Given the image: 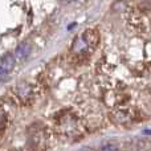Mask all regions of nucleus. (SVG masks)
I'll return each mask as SVG.
<instances>
[{"mask_svg": "<svg viewBox=\"0 0 151 151\" xmlns=\"http://www.w3.org/2000/svg\"><path fill=\"white\" fill-rule=\"evenodd\" d=\"M82 39L85 41V44L88 45V48H96L99 42V33L96 29H86L82 35Z\"/></svg>", "mask_w": 151, "mask_h": 151, "instance_id": "f257e3e1", "label": "nucleus"}, {"mask_svg": "<svg viewBox=\"0 0 151 151\" xmlns=\"http://www.w3.org/2000/svg\"><path fill=\"white\" fill-rule=\"evenodd\" d=\"M16 58L11 53H5L1 58H0V70L4 73H9L13 68H15Z\"/></svg>", "mask_w": 151, "mask_h": 151, "instance_id": "f03ea898", "label": "nucleus"}, {"mask_svg": "<svg viewBox=\"0 0 151 151\" xmlns=\"http://www.w3.org/2000/svg\"><path fill=\"white\" fill-rule=\"evenodd\" d=\"M29 55H31V47H29V44H27V42H23V44H20L16 48L13 56H15L16 60L23 61V60H25Z\"/></svg>", "mask_w": 151, "mask_h": 151, "instance_id": "7ed1b4c3", "label": "nucleus"}, {"mask_svg": "<svg viewBox=\"0 0 151 151\" xmlns=\"http://www.w3.org/2000/svg\"><path fill=\"white\" fill-rule=\"evenodd\" d=\"M86 49H89V48H88V45L85 44L83 39L82 37H77L73 44V50L74 52H78V53H82V52H85Z\"/></svg>", "mask_w": 151, "mask_h": 151, "instance_id": "20e7f679", "label": "nucleus"}, {"mask_svg": "<svg viewBox=\"0 0 151 151\" xmlns=\"http://www.w3.org/2000/svg\"><path fill=\"white\" fill-rule=\"evenodd\" d=\"M101 151H118V147L115 145H111V143H107L105 145L104 147L101 149Z\"/></svg>", "mask_w": 151, "mask_h": 151, "instance_id": "39448f33", "label": "nucleus"}, {"mask_svg": "<svg viewBox=\"0 0 151 151\" xmlns=\"http://www.w3.org/2000/svg\"><path fill=\"white\" fill-rule=\"evenodd\" d=\"M3 122H4V117H3V113H0V126L3 125Z\"/></svg>", "mask_w": 151, "mask_h": 151, "instance_id": "423d86ee", "label": "nucleus"}, {"mask_svg": "<svg viewBox=\"0 0 151 151\" xmlns=\"http://www.w3.org/2000/svg\"><path fill=\"white\" fill-rule=\"evenodd\" d=\"M5 76H7V73H4V72L0 70V80H3V78H4Z\"/></svg>", "mask_w": 151, "mask_h": 151, "instance_id": "0eeeda50", "label": "nucleus"}, {"mask_svg": "<svg viewBox=\"0 0 151 151\" xmlns=\"http://www.w3.org/2000/svg\"><path fill=\"white\" fill-rule=\"evenodd\" d=\"M64 1H66V3H73V1H77V0H64Z\"/></svg>", "mask_w": 151, "mask_h": 151, "instance_id": "6e6552de", "label": "nucleus"}]
</instances>
